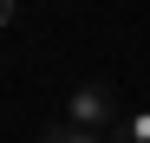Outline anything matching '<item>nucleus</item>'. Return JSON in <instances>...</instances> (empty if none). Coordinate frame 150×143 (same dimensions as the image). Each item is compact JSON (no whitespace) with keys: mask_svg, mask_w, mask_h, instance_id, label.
Returning a JSON list of instances; mask_svg holds the SVG:
<instances>
[{"mask_svg":"<svg viewBox=\"0 0 150 143\" xmlns=\"http://www.w3.org/2000/svg\"><path fill=\"white\" fill-rule=\"evenodd\" d=\"M39 143H105V137H91V130H79V124H65V117H59V124H46Z\"/></svg>","mask_w":150,"mask_h":143,"instance_id":"nucleus-3","label":"nucleus"},{"mask_svg":"<svg viewBox=\"0 0 150 143\" xmlns=\"http://www.w3.org/2000/svg\"><path fill=\"white\" fill-rule=\"evenodd\" d=\"M65 124H79V130H91V137H117V98H111V85H98V78H85V85H72V98H65Z\"/></svg>","mask_w":150,"mask_h":143,"instance_id":"nucleus-1","label":"nucleus"},{"mask_svg":"<svg viewBox=\"0 0 150 143\" xmlns=\"http://www.w3.org/2000/svg\"><path fill=\"white\" fill-rule=\"evenodd\" d=\"M111 143H150V111H131V117L117 124V137H111Z\"/></svg>","mask_w":150,"mask_h":143,"instance_id":"nucleus-2","label":"nucleus"},{"mask_svg":"<svg viewBox=\"0 0 150 143\" xmlns=\"http://www.w3.org/2000/svg\"><path fill=\"white\" fill-rule=\"evenodd\" d=\"M7 20H13V0H0V26H7Z\"/></svg>","mask_w":150,"mask_h":143,"instance_id":"nucleus-4","label":"nucleus"}]
</instances>
